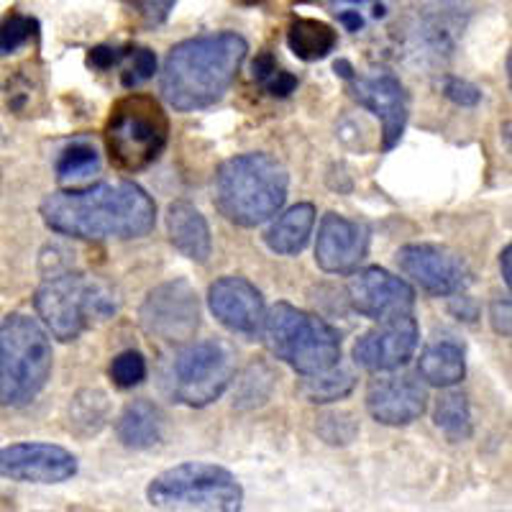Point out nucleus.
I'll return each instance as SVG.
<instances>
[{"instance_id":"obj_1","label":"nucleus","mask_w":512,"mask_h":512,"mask_svg":"<svg viewBox=\"0 0 512 512\" xmlns=\"http://www.w3.org/2000/svg\"><path fill=\"white\" fill-rule=\"evenodd\" d=\"M39 210L52 231L85 241L141 239L157 223V205L134 182L49 192Z\"/></svg>"},{"instance_id":"obj_2","label":"nucleus","mask_w":512,"mask_h":512,"mask_svg":"<svg viewBox=\"0 0 512 512\" xmlns=\"http://www.w3.org/2000/svg\"><path fill=\"white\" fill-rule=\"evenodd\" d=\"M246 52L249 44L236 31L180 41L164 62V100L182 113L218 103L239 77Z\"/></svg>"},{"instance_id":"obj_3","label":"nucleus","mask_w":512,"mask_h":512,"mask_svg":"<svg viewBox=\"0 0 512 512\" xmlns=\"http://www.w3.org/2000/svg\"><path fill=\"white\" fill-rule=\"evenodd\" d=\"M287 169L269 154H241L216 172V208L226 221L254 228L277 216L287 200Z\"/></svg>"},{"instance_id":"obj_4","label":"nucleus","mask_w":512,"mask_h":512,"mask_svg":"<svg viewBox=\"0 0 512 512\" xmlns=\"http://www.w3.org/2000/svg\"><path fill=\"white\" fill-rule=\"evenodd\" d=\"M52 341L39 320L8 315L0 320V405L24 408L47 387Z\"/></svg>"},{"instance_id":"obj_5","label":"nucleus","mask_w":512,"mask_h":512,"mask_svg":"<svg viewBox=\"0 0 512 512\" xmlns=\"http://www.w3.org/2000/svg\"><path fill=\"white\" fill-rule=\"evenodd\" d=\"M34 303L41 323L59 341H75L118 308L111 287L82 272L49 277L36 292Z\"/></svg>"},{"instance_id":"obj_6","label":"nucleus","mask_w":512,"mask_h":512,"mask_svg":"<svg viewBox=\"0 0 512 512\" xmlns=\"http://www.w3.org/2000/svg\"><path fill=\"white\" fill-rule=\"evenodd\" d=\"M169 141V118L152 95L131 93L111 108L105 123L108 157L123 172H139L162 157Z\"/></svg>"},{"instance_id":"obj_7","label":"nucleus","mask_w":512,"mask_h":512,"mask_svg":"<svg viewBox=\"0 0 512 512\" xmlns=\"http://www.w3.org/2000/svg\"><path fill=\"white\" fill-rule=\"evenodd\" d=\"M264 336L272 354L305 377L328 372L341 359L336 328L290 303H277L264 315Z\"/></svg>"},{"instance_id":"obj_8","label":"nucleus","mask_w":512,"mask_h":512,"mask_svg":"<svg viewBox=\"0 0 512 512\" xmlns=\"http://www.w3.org/2000/svg\"><path fill=\"white\" fill-rule=\"evenodd\" d=\"M146 500L162 510L241 512L244 489L223 466L187 461L154 477L146 487Z\"/></svg>"},{"instance_id":"obj_9","label":"nucleus","mask_w":512,"mask_h":512,"mask_svg":"<svg viewBox=\"0 0 512 512\" xmlns=\"http://www.w3.org/2000/svg\"><path fill=\"white\" fill-rule=\"evenodd\" d=\"M233 372V354L221 341H200L187 346L172 367L177 400L192 408H205L226 392Z\"/></svg>"},{"instance_id":"obj_10","label":"nucleus","mask_w":512,"mask_h":512,"mask_svg":"<svg viewBox=\"0 0 512 512\" xmlns=\"http://www.w3.org/2000/svg\"><path fill=\"white\" fill-rule=\"evenodd\" d=\"M141 326L167 344H185L200 326V303L190 282H164L141 305Z\"/></svg>"},{"instance_id":"obj_11","label":"nucleus","mask_w":512,"mask_h":512,"mask_svg":"<svg viewBox=\"0 0 512 512\" xmlns=\"http://www.w3.org/2000/svg\"><path fill=\"white\" fill-rule=\"evenodd\" d=\"M405 277L431 295H459L472 282V272L456 251L438 244H410L397 254Z\"/></svg>"},{"instance_id":"obj_12","label":"nucleus","mask_w":512,"mask_h":512,"mask_svg":"<svg viewBox=\"0 0 512 512\" xmlns=\"http://www.w3.org/2000/svg\"><path fill=\"white\" fill-rule=\"evenodd\" d=\"M77 474V456L54 443L0 448V477L24 484H62Z\"/></svg>"},{"instance_id":"obj_13","label":"nucleus","mask_w":512,"mask_h":512,"mask_svg":"<svg viewBox=\"0 0 512 512\" xmlns=\"http://www.w3.org/2000/svg\"><path fill=\"white\" fill-rule=\"evenodd\" d=\"M349 300L356 313L384 323L413 315L415 290L387 269L369 267L356 272L349 282Z\"/></svg>"},{"instance_id":"obj_14","label":"nucleus","mask_w":512,"mask_h":512,"mask_svg":"<svg viewBox=\"0 0 512 512\" xmlns=\"http://www.w3.org/2000/svg\"><path fill=\"white\" fill-rule=\"evenodd\" d=\"M418 323L413 315L384 320L356 341L354 359L369 372H392L405 367L418 349Z\"/></svg>"},{"instance_id":"obj_15","label":"nucleus","mask_w":512,"mask_h":512,"mask_svg":"<svg viewBox=\"0 0 512 512\" xmlns=\"http://www.w3.org/2000/svg\"><path fill=\"white\" fill-rule=\"evenodd\" d=\"M351 93L367 111L382 118V146L390 152L400 144L408 123V93L390 72L351 80Z\"/></svg>"},{"instance_id":"obj_16","label":"nucleus","mask_w":512,"mask_h":512,"mask_svg":"<svg viewBox=\"0 0 512 512\" xmlns=\"http://www.w3.org/2000/svg\"><path fill=\"white\" fill-rule=\"evenodd\" d=\"M369 233L359 221L338 213L323 216L315 241V262L328 274H351L367 256Z\"/></svg>"},{"instance_id":"obj_17","label":"nucleus","mask_w":512,"mask_h":512,"mask_svg":"<svg viewBox=\"0 0 512 512\" xmlns=\"http://www.w3.org/2000/svg\"><path fill=\"white\" fill-rule=\"evenodd\" d=\"M208 305L223 326L233 333L254 336L264 328V297L244 277H223L208 292Z\"/></svg>"},{"instance_id":"obj_18","label":"nucleus","mask_w":512,"mask_h":512,"mask_svg":"<svg viewBox=\"0 0 512 512\" xmlns=\"http://www.w3.org/2000/svg\"><path fill=\"white\" fill-rule=\"evenodd\" d=\"M423 384L410 374L379 377L369 384L367 410L384 425H410L425 413Z\"/></svg>"},{"instance_id":"obj_19","label":"nucleus","mask_w":512,"mask_h":512,"mask_svg":"<svg viewBox=\"0 0 512 512\" xmlns=\"http://www.w3.org/2000/svg\"><path fill=\"white\" fill-rule=\"evenodd\" d=\"M167 231L169 241L175 244V249L182 256L200 264L208 262L210 251H213V239H210L208 221L195 205H190L187 200H177V203L169 205Z\"/></svg>"},{"instance_id":"obj_20","label":"nucleus","mask_w":512,"mask_h":512,"mask_svg":"<svg viewBox=\"0 0 512 512\" xmlns=\"http://www.w3.org/2000/svg\"><path fill=\"white\" fill-rule=\"evenodd\" d=\"M116 433L118 441L126 448L144 451V448H152L162 441L164 418L157 405L146 400H134L128 402L123 413L118 415Z\"/></svg>"},{"instance_id":"obj_21","label":"nucleus","mask_w":512,"mask_h":512,"mask_svg":"<svg viewBox=\"0 0 512 512\" xmlns=\"http://www.w3.org/2000/svg\"><path fill=\"white\" fill-rule=\"evenodd\" d=\"M315 226V208L310 203H297L285 210L267 231V246L277 254H300L308 246L310 233Z\"/></svg>"},{"instance_id":"obj_22","label":"nucleus","mask_w":512,"mask_h":512,"mask_svg":"<svg viewBox=\"0 0 512 512\" xmlns=\"http://www.w3.org/2000/svg\"><path fill=\"white\" fill-rule=\"evenodd\" d=\"M420 377L433 387H454L464 379V349L454 341H436L420 354Z\"/></svg>"},{"instance_id":"obj_23","label":"nucleus","mask_w":512,"mask_h":512,"mask_svg":"<svg viewBox=\"0 0 512 512\" xmlns=\"http://www.w3.org/2000/svg\"><path fill=\"white\" fill-rule=\"evenodd\" d=\"M287 44L303 62H318L336 49L338 36L333 26L323 24L318 18H295L287 31Z\"/></svg>"},{"instance_id":"obj_24","label":"nucleus","mask_w":512,"mask_h":512,"mask_svg":"<svg viewBox=\"0 0 512 512\" xmlns=\"http://www.w3.org/2000/svg\"><path fill=\"white\" fill-rule=\"evenodd\" d=\"M433 420L446 433L448 441H466L472 436V410L464 392H443L433 410Z\"/></svg>"},{"instance_id":"obj_25","label":"nucleus","mask_w":512,"mask_h":512,"mask_svg":"<svg viewBox=\"0 0 512 512\" xmlns=\"http://www.w3.org/2000/svg\"><path fill=\"white\" fill-rule=\"evenodd\" d=\"M354 390V374L346 369H328V372L313 374L303 382V395L310 402H333L346 397Z\"/></svg>"},{"instance_id":"obj_26","label":"nucleus","mask_w":512,"mask_h":512,"mask_svg":"<svg viewBox=\"0 0 512 512\" xmlns=\"http://www.w3.org/2000/svg\"><path fill=\"white\" fill-rule=\"evenodd\" d=\"M108 418V397L98 390H85L72 402V425H85L82 433H98Z\"/></svg>"},{"instance_id":"obj_27","label":"nucleus","mask_w":512,"mask_h":512,"mask_svg":"<svg viewBox=\"0 0 512 512\" xmlns=\"http://www.w3.org/2000/svg\"><path fill=\"white\" fill-rule=\"evenodd\" d=\"M36 29H39V24L24 13H11V16L3 18L0 21V57L24 47L31 36H36Z\"/></svg>"},{"instance_id":"obj_28","label":"nucleus","mask_w":512,"mask_h":512,"mask_svg":"<svg viewBox=\"0 0 512 512\" xmlns=\"http://www.w3.org/2000/svg\"><path fill=\"white\" fill-rule=\"evenodd\" d=\"M98 154L95 149L85 144L70 146L67 152L59 157L57 162V177L59 180H77V177H88L98 169Z\"/></svg>"},{"instance_id":"obj_29","label":"nucleus","mask_w":512,"mask_h":512,"mask_svg":"<svg viewBox=\"0 0 512 512\" xmlns=\"http://www.w3.org/2000/svg\"><path fill=\"white\" fill-rule=\"evenodd\" d=\"M146 377V359L139 351L128 349L113 359L111 364V379L121 387V390H131L136 384L144 382Z\"/></svg>"},{"instance_id":"obj_30","label":"nucleus","mask_w":512,"mask_h":512,"mask_svg":"<svg viewBox=\"0 0 512 512\" xmlns=\"http://www.w3.org/2000/svg\"><path fill=\"white\" fill-rule=\"evenodd\" d=\"M128 67L123 70V88H136L141 82L152 80L154 72H157V57H154L152 49L146 47H134L126 52Z\"/></svg>"},{"instance_id":"obj_31","label":"nucleus","mask_w":512,"mask_h":512,"mask_svg":"<svg viewBox=\"0 0 512 512\" xmlns=\"http://www.w3.org/2000/svg\"><path fill=\"white\" fill-rule=\"evenodd\" d=\"M128 8H134L149 26H159L167 21L177 0H123Z\"/></svg>"},{"instance_id":"obj_32","label":"nucleus","mask_w":512,"mask_h":512,"mask_svg":"<svg viewBox=\"0 0 512 512\" xmlns=\"http://www.w3.org/2000/svg\"><path fill=\"white\" fill-rule=\"evenodd\" d=\"M443 93H446L448 100L461 105V108H472V105L482 100V90L469 80H461V77H448L446 85H443Z\"/></svg>"},{"instance_id":"obj_33","label":"nucleus","mask_w":512,"mask_h":512,"mask_svg":"<svg viewBox=\"0 0 512 512\" xmlns=\"http://www.w3.org/2000/svg\"><path fill=\"white\" fill-rule=\"evenodd\" d=\"M262 88L267 90L269 95H274V98H287L290 93H295L297 77L292 75V72L280 70V67H277V70L267 77V82H264Z\"/></svg>"},{"instance_id":"obj_34","label":"nucleus","mask_w":512,"mask_h":512,"mask_svg":"<svg viewBox=\"0 0 512 512\" xmlns=\"http://www.w3.org/2000/svg\"><path fill=\"white\" fill-rule=\"evenodd\" d=\"M126 59V49H113V47H95L88 54V64L95 70H111L116 64H121Z\"/></svg>"},{"instance_id":"obj_35","label":"nucleus","mask_w":512,"mask_h":512,"mask_svg":"<svg viewBox=\"0 0 512 512\" xmlns=\"http://www.w3.org/2000/svg\"><path fill=\"white\" fill-rule=\"evenodd\" d=\"M489 315H492V326L500 336H510V300L502 297V300H495L492 308H489Z\"/></svg>"},{"instance_id":"obj_36","label":"nucleus","mask_w":512,"mask_h":512,"mask_svg":"<svg viewBox=\"0 0 512 512\" xmlns=\"http://www.w3.org/2000/svg\"><path fill=\"white\" fill-rule=\"evenodd\" d=\"M251 70H254V80L259 82V85H264V82H267V77L277 70V59H274L272 52H262L259 57L254 59Z\"/></svg>"},{"instance_id":"obj_37","label":"nucleus","mask_w":512,"mask_h":512,"mask_svg":"<svg viewBox=\"0 0 512 512\" xmlns=\"http://www.w3.org/2000/svg\"><path fill=\"white\" fill-rule=\"evenodd\" d=\"M338 21L346 26V31H359L364 26V18L359 16V11H344L338 16Z\"/></svg>"},{"instance_id":"obj_38","label":"nucleus","mask_w":512,"mask_h":512,"mask_svg":"<svg viewBox=\"0 0 512 512\" xmlns=\"http://www.w3.org/2000/svg\"><path fill=\"white\" fill-rule=\"evenodd\" d=\"M510 254H512L510 246H505V251H502V254H500L502 277H505V285H507V287H510V282H512V272H510Z\"/></svg>"},{"instance_id":"obj_39","label":"nucleus","mask_w":512,"mask_h":512,"mask_svg":"<svg viewBox=\"0 0 512 512\" xmlns=\"http://www.w3.org/2000/svg\"><path fill=\"white\" fill-rule=\"evenodd\" d=\"M336 72L341 77H346V80H354V70H351V64L346 62V59H341V62H336Z\"/></svg>"},{"instance_id":"obj_40","label":"nucleus","mask_w":512,"mask_h":512,"mask_svg":"<svg viewBox=\"0 0 512 512\" xmlns=\"http://www.w3.org/2000/svg\"><path fill=\"white\" fill-rule=\"evenodd\" d=\"M244 6H256V3H262V0H241Z\"/></svg>"},{"instance_id":"obj_41","label":"nucleus","mask_w":512,"mask_h":512,"mask_svg":"<svg viewBox=\"0 0 512 512\" xmlns=\"http://www.w3.org/2000/svg\"><path fill=\"white\" fill-rule=\"evenodd\" d=\"M354 3H361V0H354Z\"/></svg>"}]
</instances>
